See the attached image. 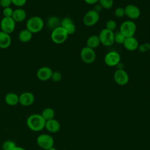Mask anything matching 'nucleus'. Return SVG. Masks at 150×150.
Here are the masks:
<instances>
[{
    "mask_svg": "<svg viewBox=\"0 0 150 150\" xmlns=\"http://www.w3.org/2000/svg\"><path fill=\"white\" fill-rule=\"evenodd\" d=\"M114 15L117 18H123L125 16V10L122 7H118L115 9Z\"/></svg>",
    "mask_w": 150,
    "mask_h": 150,
    "instance_id": "obj_30",
    "label": "nucleus"
},
{
    "mask_svg": "<svg viewBox=\"0 0 150 150\" xmlns=\"http://www.w3.org/2000/svg\"><path fill=\"white\" fill-rule=\"evenodd\" d=\"M27 0H11L12 4L14 5L15 6L21 7L25 5L26 3Z\"/></svg>",
    "mask_w": 150,
    "mask_h": 150,
    "instance_id": "obj_33",
    "label": "nucleus"
},
{
    "mask_svg": "<svg viewBox=\"0 0 150 150\" xmlns=\"http://www.w3.org/2000/svg\"><path fill=\"white\" fill-rule=\"evenodd\" d=\"M12 150H25L24 148H22V147H20V146H15Z\"/></svg>",
    "mask_w": 150,
    "mask_h": 150,
    "instance_id": "obj_37",
    "label": "nucleus"
},
{
    "mask_svg": "<svg viewBox=\"0 0 150 150\" xmlns=\"http://www.w3.org/2000/svg\"><path fill=\"white\" fill-rule=\"evenodd\" d=\"M123 45L127 50L133 52L138 49L139 43L135 38L134 36H131L125 38Z\"/></svg>",
    "mask_w": 150,
    "mask_h": 150,
    "instance_id": "obj_16",
    "label": "nucleus"
},
{
    "mask_svg": "<svg viewBox=\"0 0 150 150\" xmlns=\"http://www.w3.org/2000/svg\"><path fill=\"white\" fill-rule=\"evenodd\" d=\"M43 26V20L38 16H34L30 18L26 23V29L29 30L32 33H36L40 32Z\"/></svg>",
    "mask_w": 150,
    "mask_h": 150,
    "instance_id": "obj_2",
    "label": "nucleus"
},
{
    "mask_svg": "<svg viewBox=\"0 0 150 150\" xmlns=\"http://www.w3.org/2000/svg\"><path fill=\"white\" fill-rule=\"evenodd\" d=\"M62 77V74L59 71H53L50 79H52L54 82H59L61 80Z\"/></svg>",
    "mask_w": 150,
    "mask_h": 150,
    "instance_id": "obj_31",
    "label": "nucleus"
},
{
    "mask_svg": "<svg viewBox=\"0 0 150 150\" xmlns=\"http://www.w3.org/2000/svg\"><path fill=\"white\" fill-rule=\"evenodd\" d=\"M102 9H103V8H102V7L101 6V5L98 3L97 4H95V6H94V8L93 10L95 11L96 12L99 13V12L101 11Z\"/></svg>",
    "mask_w": 150,
    "mask_h": 150,
    "instance_id": "obj_35",
    "label": "nucleus"
},
{
    "mask_svg": "<svg viewBox=\"0 0 150 150\" xmlns=\"http://www.w3.org/2000/svg\"><path fill=\"white\" fill-rule=\"evenodd\" d=\"M100 41L98 38V36L97 35H91L89 36L86 41V45L87 47L91 48L93 49L97 48L100 45Z\"/></svg>",
    "mask_w": 150,
    "mask_h": 150,
    "instance_id": "obj_21",
    "label": "nucleus"
},
{
    "mask_svg": "<svg viewBox=\"0 0 150 150\" xmlns=\"http://www.w3.org/2000/svg\"><path fill=\"white\" fill-rule=\"evenodd\" d=\"M16 22L12 17H4L0 23L1 31L10 34L15 29Z\"/></svg>",
    "mask_w": 150,
    "mask_h": 150,
    "instance_id": "obj_9",
    "label": "nucleus"
},
{
    "mask_svg": "<svg viewBox=\"0 0 150 150\" xmlns=\"http://www.w3.org/2000/svg\"><path fill=\"white\" fill-rule=\"evenodd\" d=\"M84 1L89 5H94L98 2V0H84Z\"/></svg>",
    "mask_w": 150,
    "mask_h": 150,
    "instance_id": "obj_36",
    "label": "nucleus"
},
{
    "mask_svg": "<svg viewBox=\"0 0 150 150\" xmlns=\"http://www.w3.org/2000/svg\"><path fill=\"white\" fill-rule=\"evenodd\" d=\"M126 37L120 31L114 33V42L119 45H123Z\"/></svg>",
    "mask_w": 150,
    "mask_h": 150,
    "instance_id": "obj_26",
    "label": "nucleus"
},
{
    "mask_svg": "<svg viewBox=\"0 0 150 150\" xmlns=\"http://www.w3.org/2000/svg\"><path fill=\"white\" fill-rule=\"evenodd\" d=\"M11 43V38L9 34L0 31V48L6 49Z\"/></svg>",
    "mask_w": 150,
    "mask_h": 150,
    "instance_id": "obj_18",
    "label": "nucleus"
},
{
    "mask_svg": "<svg viewBox=\"0 0 150 150\" xmlns=\"http://www.w3.org/2000/svg\"><path fill=\"white\" fill-rule=\"evenodd\" d=\"M125 15L131 19H137L141 15L139 8L133 4H128L125 8Z\"/></svg>",
    "mask_w": 150,
    "mask_h": 150,
    "instance_id": "obj_12",
    "label": "nucleus"
},
{
    "mask_svg": "<svg viewBox=\"0 0 150 150\" xmlns=\"http://www.w3.org/2000/svg\"><path fill=\"white\" fill-rule=\"evenodd\" d=\"M60 26H62L66 30L68 35L73 34L76 30V26L73 21L68 17L64 18L61 21Z\"/></svg>",
    "mask_w": 150,
    "mask_h": 150,
    "instance_id": "obj_13",
    "label": "nucleus"
},
{
    "mask_svg": "<svg viewBox=\"0 0 150 150\" xmlns=\"http://www.w3.org/2000/svg\"><path fill=\"white\" fill-rule=\"evenodd\" d=\"M104 60L107 66L110 67H115L120 62L121 56L118 52L111 51L105 54Z\"/></svg>",
    "mask_w": 150,
    "mask_h": 150,
    "instance_id": "obj_10",
    "label": "nucleus"
},
{
    "mask_svg": "<svg viewBox=\"0 0 150 150\" xmlns=\"http://www.w3.org/2000/svg\"><path fill=\"white\" fill-rule=\"evenodd\" d=\"M114 81L120 86L126 85L129 81V75L124 69H117L113 76Z\"/></svg>",
    "mask_w": 150,
    "mask_h": 150,
    "instance_id": "obj_11",
    "label": "nucleus"
},
{
    "mask_svg": "<svg viewBox=\"0 0 150 150\" xmlns=\"http://www.w3.org/2000/svg\"><path fill=\"white\" fill-rule=\"evenodd\" d=\"M32 34L29 30L28 29H23L22 30L18 35V38L19 40L23 42V43H26L29 42L32 38Z\"/></svg>",
    "mask_w": 150,
    "mask_h": 150,
    "instance_id": "obj_22",
    "label": "nucleus"
},
{
    "mask_svg": "<svg viewBox=\"0 0 150 150\" xmlns=\"http://www.w3.org/2000/svg\"><path fill=\"white\" fill-rule=\"evenodd\" d=\"M37 144L42 148L47 150L53 146L54 139L52 136L48 134H43L37 138Z\"/></svg>",
    "mask_w": 150,
    "mask_h": 150,
    "instance_id": "obj_8",
    "label": "nucleus"
},
{
    "mask_svg": "<svg viewBox=\"0 0 150 150\" xmlns=\"http://www.w3.org/2000/svg\"><path fill=\"white\" fill-rule=\"evenodd\" d=\"M11 4H12L11 0H0V5L3 8L10 7Z\"/></svg>",
    "mask_w": 150,
    "mask_h": 150,
    "instance_id": "obj_34",
    "label": "nucleus"
},
{
    "mask_svg": "<svg viewBox=\"0 0 150 150\" xmlns=\"http://www.w3.org/2000/svg\"><path fill=\"white\" fill-rule=\"evenodd\" d=\"M138 49L141 53H145L150 50V43L145 42L139 45Z\"/></svg>",
    "mask_w": 150,
    "mask_h": 150,
    "instance_id": "obj_29",
    "label": "nucleus"
},
{
    "mask_svg": "<svg viewBox=\"0 0 150 150\" xmlns=\"http://www.w3.org/2000/svg\"><path fill=\"white\" fill-rule=\"evenodd\" d=\"M35 101L34 95L30 92H24L19 96V103L23 106H29Z\"/></svg>",
    "mask_w": 150,
    "mask_h": 150,
    "instance_id": "obj_15",
    "label": "nucleus"
},
{
    "mask_svg": "<svg viewBox=\"0 0 150 150\" xmlns=\"http://www.w3.org/2000/svg\"><path fill=\"white\" fill-rule=\"evenodd\" d=\"M47 150H57L55 148H54L53 146V147H52V148H49V149H47Z\"/></svg>",
    "mask_w": 150,
    "mask_h": 150,
    "instance_id": "obj_38",
    "label": "nucleus"
},
{
    "mask_svg": "<svg viewBox=\"0 0 150 150\" xmlns=\"http://www.w3.org/2000/svg\"><path fill=\"white\" fill-rule=\"evenodd\" d=\"M48 26L53 29H55L58 26H60V22L59 21V19L55 16H52L48 20Z\"/></svg>",
    "mask_w": 150,
    "mask_h": 150,
    "instance_id": "obj_24",
    "label": "nucleus"
},
{
    "mask_svg": "<svg viewBox=\"0 0 150 150\" xmlns=\"http://www.w3.org/2000/svg\"><path fill=\"white\" fill-rule=\"evenodd\" d=\"M13 10L11 7H7L3 9L2 13L4 17H12L13 15Z\"/></svg>",
    "mask_w": 150,
    "mask_h": 150,
    "instance_id": "obj_32",
    "label": "nucleus"
},
{
    "mask_svg": "<svg viewBox=\"0 0 150 150\" xmlns=\"http://www.w3.org/2000/svg\"><path fill=\"white\" fill-rule=\"evenodd\" d=\"M53 70L51 68L47 66H43L39 68L37 71V77L41 81H46L51 79Z\"/></svg>",
    "mask_w": 150,
    "mask_h": 150,
    "instance_id": "obj_14",
    "label": "nucleus"
},
{
    "mask_svg": "<svg viewBox=\"0 0 150 150\" xmlns=\"http://www.w3.org/2000/svg\"><path fill=\"white\" fill-rule=\"evenodd\" d=\"M100 43L104 46L109 47L114 43V33L105 28L102 29L98 35Z\"/></svg>",
    "mask_w": 150,
    "mask_h": 150,
    "instance_id": "obj_3",
    "label": "nucleus"
},
{
    "mask_svg": "<svg viewBox=\"0 0 150 150\" xmlns=\"http://www.w3.org/2000/svg\"><path fill=\"white\" fill-rule=\"evenodd\" d=\"M116 27H117V23L115 22V21H114L113 19H110L107 22L105 28L109 30H111L114 32Z\"/></svg>",
    "mask_w": 150,
    "mask_h": 150,
    "instance_id": "obj_28",
    "label": "nucleus"
},
{
    "mask_svg": "<svg viewBox=\"0 0 150 150\" xmlns=\"http://www.w3.org/2000/svg\"><path fill=\"white\" fill-rule=\"evenodd\" d=\"M100 19L99 13L93 9L87 11L83 16V23L88 27H91L96 25Z\"/></svg>",
    "mask_w": 150,
    "mask_h": 150,
    "instance_id": "obj_6",
    "label": "nucleus"
},
{
    "mask_svg": "<svg viewBox=\"0 0 150 150\" xmlns=\"http://www.w3.org/2000/svg\"><path fill=\"white\" fill-rule=\"evenodd\" d=\"M46 120L41 114H32L29 116L26 120L28 128L33 131H40L45 127Z\"/></svg>",
    "mask_w": 150,
    "mask_h": 150,
    "instance_id": "obj_1",
    "label": "nucleus"
},
{
    "mask_svg": "<svg viewBox=\"0 0 150 150\" xmlns=\"http://www.w3.org/2000/svg\"><path fill=\"white\" fill-rule=\"evenodd\" d=\"M15 146H16V144L12 141H6L4 142L2 145L3 150H12Z\"/></svg>",
    "mask_w": 150,
    "mask_h": 150,
    "instance_id": "obj_27",
    "label": "nucleus"
},
{
    "mask_svg": "<svg viewBox=\"0 0 150 150\" xmlns=\"http://www.w3.org/2000/svg\"><path fill=\"white\" fill-rule=\"evenodd\" d=\"M80 58L81 60L86 64L93 63L96 57V54L94 49L87 46L83 47L80 51Z\"/></svg>",
    "mask_w": 150,
    "mask_h": 150,
    "instance_id": "obj_7",
    "label": "nucleus"
},
{
    "mask_svg": "<svg viewBox=\"0 0 150 150\" xmlns=\"http://www.w3.org/2000/svg\"><path fill=\"white\" fill-rule=\"evenodd\" d=\"M42 116L43 117V118L47 121L50 119H52L54 118V110L51 108H46L44 109L42 112Z\"/></svg>",
    "mask_w": 150,
    "mask_h": 150,
    "instance_id": "obj_23",
    "label": "nucleus"
},
{
    "mask_svg": "<svg viewBox=\"0 0 150 150\" xmlns=\"http://www.w3.org/2000/svg\"><path fill=\"white\" fill-rule=\"evenodd\" d=\"M137 30L135 23L131 21H125L121 23L120 28V32H121L126 38L134 36Z\"/></svg>",
    "mask_w": 150,
    "mask_h": 150,
    "instance_id": "obj_5",
    "label": "nucleus"
},
{
    "mask_svg": "<svg viewBox=\"0 0 150 150\" xmlns=\"http://www.w3.org/2000/svg\"><path fill=\"white\" fill-rule=\"evenodd\" d=\"M26 17L25 11L21 8H18L13 10L12 18L15 22H21L23 21Z\"/></svg>",
    "mask_w": 150,
    "mask_h": 150,
    "instance_id": "obj_19",
    "label": "nucleus"
},
{
    "mask_svg": "<svg viewBox=\"0 0 150 150\" xmlns=\"http://www.w3.org/2000/svg\"><path fill=\"white\" fill-rule=\"evenodd\" d=\"M45 128H46L48 131L52 133H55L59 131L60 128V125L58 121L52 118L46 121Z\"/></svg>",
    "mask_w": 150,
    "mask_h": 150,
    "instance_id": "obj_17",
    "label": "nucleus"
},
{
    "mask_svg": "<svg viewBox=\"0 0 150 150\" xmlns=\"http://www.w3.org/2000/svg\"><path fill=\"white\" fill-rule=\"evenodd\" d=\"M98 3L101 5L103 9H109L114 5L113 0H98Z\"/></svg>",
    "mask_w": 150,
    "mask_h": 150,
    "instance_id": "obj_25",
    "label": "nucleus"
},
{
    "mask_svg": "<svg viewBox=\"0 0 150 150\" xmlns=\"http://www.w3.org/2000/svg\"><path fill=\"white\" fill-rule=\"evenodd\" d=\"M67 37L68 34L60 26L53 29L51 33V39L56 44H62L64 43L67 40Z\"/></svg>",
    "mask_w": 150,
    "mask_h": 150,
    "instance_id": "obj_4",
    "label": "nucleus"
},
{
    "mask_svg": "<svg viewBox=\"0 0 150 150\" xmlns=\"http://www.w3.org/2000/svg\"><path fill=\"white\" fill-rule=\"evenodd\" d=\"M5 101L9 105H16L19 103V96L14 93H9L6 95Z\"/></svg>",
    "mask_w": 150,
    "mask_h": 150,
    "instance_id": "obj_20",
    "label": "nucleus"
}]
</instances>
